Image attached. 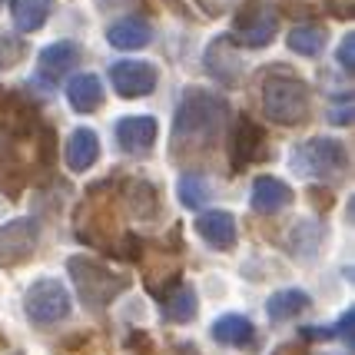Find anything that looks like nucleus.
Segmentation results:
<instances>
[{
    "label": "nucleus",
    "mask_w": 355,
    "mask_h": 355,
    "mask_svg": "<svg viewBox=\"0 0 355 355\" xmlns=\"http://www.w3.org/2000/svg\"><path fill=\"white\" fill-rule=\"evenodd\" d=\"M110 83L123 100H139L156 90V70L146 60H120L110 67Z\"/></svg>",
    "instance_id": "9d476101"
},
{
    "label": "nucleus",
    "mask_w": 355,
    "mask_h": 355,
    "mask_svg": "<svg viewBox=\"0 0 355 355\" xmlns=\"http://www.w3.org/2000/svg\"><path fill=\"white\" fill-rule=\"evenodd\" d=\"M349 156H345V146L336 143L329 137H315L309 143H302L293 153V166L295 173L302 176H325V173H339L345 170Z\"/></svg>",
    "instance_id": "0eeeda50"
},
{
    "label": "nucleus",
    "mask_w": 355,
    "mask_h": 355,
    "mask_svg": "<svg viewBox=\"0 0 355 355\" xmlns=\"http://www.w3.org/2000/svg\"><path fill=\"white\" fill-rule=\"evenodd\" d=\"M163 315H166V322H189L196 315V293L189 286H176L163 299Z\"/></svg>",
    "instance_id": "b1692460"
},
{
    "label": "nucleus",
    "mask_w": 355,
    "mask_h": 355,
    "mask_svg": "<svg viewBox=\"0 0 355 355\" xmlns=\"http://www.w3.org/2000/svg\"><path fill=\"white\" fill-rule=\"evenodd\" d=\"M80 60V46L73 40H57V44H46L40 50V70L50 77H60L67 73L73 63Z\"/></svg>",
    "instance_id": "412c9836"
},
{
    "label": "nucleus",
    "mask_w": 355,
    "mask_h": 355,
    "mask_svg": "<svg viewBox=\"0 0 355 355\" xmlns=\"http://www.w3.org/2000/svg\"><path fill=\"white\" fill-rule=\"evenodd\" d=\"M206 70L219 80V83H236L239 73H243V63L232 50L230 37H216L213 44L206 46Z\"/></svg>",
    "instance_id": "ddd939ff"
},
{
    "label": "nucleus",
    "mask_w": 355,
    "mask_h": 355,
    "mask_svg": "<svg viewBox=\"0 0 355 355\" xmlns=\"http://www.w3.org/2000/svg\"><path fill=\"white\" fill-rule=\"evenodd\" d=\"M96 156H100V139H96V133L87 130V126L73 130L70 139H67V166L73 173H83L96 163Z\"/></svg>",
    "instance_id": "f3484780"
},
{
    "label": "nucleus",
    "mask_w": 355,
    "mask_h": 355,
    "mask_svg": "<svg viewBox=\"0 0 355 355\" xmlns=\"http://www.w3.org/2000/svg\"><path fill=\"white\" fill-rule=\"evenodd\" d=\"M37 239H40L37 219L20 216V219L3 223V226H0V269L27 263L33 256V249H37Z\"/></svg>",
    "instance_id": "6e6552de"
},
{
    "label": "nucleus",
    "mask_w": 355,
    "mask_h": 355,
    "mask_svg": "<svg viewBox=\"0 0 355 355\" xmlns=\"http://www.w3.org/2000/svg\"><path fill=\"white\" fill-rule=\"evenodd\" d=\"M263 146H266V133L259 123H252L246 113L236 120L232 126V146H230V163H232V173H243L249 163H256L263 156Z\"/></svg>",
    "instance_id": "9b49d317"
},
{
    "label": "nucleus",
    "mask_w": 355,
    "mask_h": 355,
    "mask_svg": "<svg viewBox=\"0 0 355 355\" xmlns=\"http://www.w3.org/2000/svg\"><path fill=\"white\" fill-rule=\"evenodd\" d=\"M53 163V130L37 120L17 96L0 93V183L7 193H20L27 176L37 170H50Z\"/></svg>",
    "instance_id": "f257e3e1"
},
{
    "label": "nucleus",
    "mask_w": 355,
    "mask_h": 355,
    "mask_svg": "<svg viewBox=\"0 0 355 355\" xmlns=\"http://www.w3.org/2000/svg\"><path fill=\"white\" fill-rule=\"evenodd\" d=\"M230 107L216 93H206L200 87H189L176 107V120H173V139L183 146H213L216 137L226 126Z\"/></svg>",
    "instance_id": "f03ea898"
},
{
    "label": "nucleus",
    "mask_w": 355,
    "mask_h": 355,
    "mask_svg": "<svg viewBox=\"0 0 355 355\" xmlns=\"http://www.w3.org/2000/svg\"><path fill=\"white\" fill-rule=\"evenodd\" d=\"M293 202V189L276 180V176H259L252 183V209L263 213V216H272L279 209H286Z\"/></svg>",
    "instance_id": "4468645a"
},
{
    "label": "nucleus",
    "mask_w": 355,
    "mask_h": 355,
    "mask_svg": "<svg viewBox=\"0 0 355 355\" xmlns=\"http://www.w3.org/2000/svg\"><path fill=\"white\" fill-rule=\"evenodd\" d=\"M176 193H180V202L186 209H200L209 200V183L202 180L200 173H183L180 183H176Z\"/></svg>",
    "instance_id": "393cba45"
},
{
    "label": "nucleus",
    "mask_w": 355,
    "mask_h": 355,
    "mask_svg": "<svg viewBox=\"0 0 355 355\" xmlns=\"http://www.w3.org/2000/svg\"><path fill=\"white\" fill-rule=\"evenodd\" d=\"M67 100L77 113H93L103 103V83L96 73H80L67 83Z\"/></svg>",
    "instance_id": "a211bd4d"
},
{
    "label": "nucleus",
    "mask_w": 355,
    "mask_h": 355,
    "mask_svg": "<svg viewBox=\"0 0 355 355\" xmlns=\"http://www.w3.org/2000/svg\"><path fill=\"white\" fill-rule=\"evenodd\" d=\"M93 200H100V206H103V219H113V223H116V213H113V206H110V196L100 189V186H93L90 193H87V202L80 206V213H90L93 206H96ZM96 219H100V209H96ZM113 223H103V230H100V236H96V246H110V232H116ZM96 226H100V223H96Z\"/></svg>",
    "instance_id": "a878e982"
},
{
    "label": "nucleus",
    "mask_w": 355,
    "mask_h": 355,
    "mask_svg": "<svg viewBox=\"0 0 355 355\" xmlns=\"http://www.w3.org/2000/svg\"><path fill=\"white\" fill-rule=\"evenodd\" d=\"M336 60L342 63V70H345V73H352V70H355V37H352V33H345V37H342Z\"/></svg>",
    "instance_id": "cd10ccee"
},
{
    "label": "nucleus",
    "mask_w": 355,
    "mask_h": 355,
    "mask_svg": "<svg viewBox=\"0 0 355 355\" xmlns=\"http://www.w3.org/2000/svg\"><path fill=\"white\" fill-rule=\"evenodd\" d=\"M150 37H153V27L143 17H123V20L110 24L107 31L110 46H116V50H139L150 44Z\"/></svg>",
    "instance_id": "dca6fc26"
},
{
    "label": "nucleus",
    "mask_w": 355,
    "mask_h": 355,
    "mask_svg": "<svg viewBox=\"0 0 355 355\" xmlns=\"http://www.w3.org/2000/svg\"><path fill=\"white\" fill-rule=\"evenodd\" d=\"M352 325H355V312H352V309H345V312H342V322L336 325V336H342V342H345L349 349H352V342H355Z\"/></svg>",
    "instance_id": "c85d7f7f"
},
{
    "label": "nucleus",
    "mask_w": 355,
    "mask_h": 355,
    "mask_svg": "<svg viewBox=\"0 0 355 355\" xmlns=\"http://www.w3.org/2000/svg\"><path fill=\"white\" fill-rule=\"evenodd\" d=\"M276 355H306L299 345H282V349H276Z\"/></svg>",
    "instance_id": "7c9ffc66"
},
{
    "label": "nucleus",
    "mask_w": 355,
    "mask_h": 355,
    "mask_svg": "<svg viewBox=\"0 0 355 355\" xmlns=\"http://www.w3.org/2000/svg\"><path fill=\"white\" fill-rule=\"evenodd\" d=\"M196 232L213 249H232V243H236V219L226 209H209V213H202L196 219Z\"/></svg>",
    "instance_id": "2eb2a0df"
},
{
    "label": "nucleus",
    "mask_w": 355,
    "mask_h": 355,
    "mask_svg": "<svg viewBox=\"0 0 355 355\" xmlns=\"http://www.w3.org/2000/svg\"><path fill=\"white\" fill-rule=\"evenodd\" d=\"M256 336V329L249 322L246 315H239V312H226V315H219L216 322H213V339L219 345H230V349H243L249 345Z\"/></svg>",
    "instance_id": "6ab92c4d"
},
{
    "label": "nucleus",
    "mask_w": 355,
    "mask_h": 355,
    "mask_svg": "<svg viewBox=\"0 0 355 355\" xmlns=\"http://www.w3.org/2000/svg\"><path fill=\"white\" fill-rule=\"evenodd\" d=\"M53 0H14V24L20 33H33L46 24Z\"/></svg>",
    "instance_id": "5701e85b"
},
{
    "label": "nucleus",
    "mask_w": 355,
    "mask_h": 355,
    "mask_svg": "<svg viewBox=\"0 0 355 355\" xmlns=\"http://www.w3.org/2000/svg\"><path fill=\"white\" fill-rule=\"evenodd\" d=\"M67 272L73 279V289H77L80 302L93 312L107 309L116 295L130 289V276L113 272V269H107L103 263H96L90 256H70L67 259Z\"/></svg>",
    "instance_id": "7ed1b4c3"
},
{
    "label": "nucleus",
    "mask_w": 355,
    "mask_h": 355,
    "mask_svg": "<svg viewBox=\"0 0 355 355\" xmlns=\"http://www.w3.org/2000/svg\"><path fill=\"white\" fill-rule=\"evenodd\" d=\"M306 309H309V295L302 293V289H279L266 302V312H269L272 322H289V319H295L299 312H306Z\"/></svg>",
    "instance_id": "aec40b11"
},
{
    "label": "nucleus",
    "mask_w": 355,
    "mask_h": 355,
    "mask_svg": "<svg viewBox=\"0 0 355 355\" xmlns=\"http://www.w3.org/2000/svg\"><path fill=\"white\" fill-rule=\"evenodd\" d=\"M276 33H279V14L269 3L252 0V3H246L239 14L232 17L230 40H239L243 46H269Z\"/></svg>",
    "instance_id": "423d86ee"
},
{
    "label": "nucleus",
    "mask_w": 355,
    "mask_h": 355,
    "mask_svg": "<svg viewBox=\"0 0 355 355\" xmlns=\"http://www.w3.org/2000/svg\"><path fill=\"white\" fill-rule=\"evenodd\" d=\"M20 57H24V40L0 31V70H10Z\"/></svg>",
    "instance_id": "bb28decb"
},
{
    "label": "nucleus",
    "mask_w": 355,
    "mask_h": 355,
    "mask_svg": "<svg viewBox=\"0 0 355 355\" xmlns=\"http://www.w3.org/2000/svg\"><path fill=\"white\" fill-rule=\"evenodd\" d=\"M24 312L33 325H53L70 315V293L60 279H37L24 293Z\"/></svg>",
    "instance_id": "39448f33"
},
{
    "label": "nucleus",
    "mask_w": 355,
    "mask_h": 355,
    "mask_svg": "<svg viewBox=\"0 0 355 355\" xmlns=\"http://www.w3.org/2000/svg\"><path fill=\"white\" fill-rule=\"evenodd\" d=\"M180 259H183V236L173 232L170 246L153 249V266H146V289L163 302L180 286Z\"/></svg>",
    "instance_id": "1a4fd4ad"
},
{
    "label": "nucleus",
    "mask_w": 355,
    "mask_h": 355,
    "mask_svg": "<svg viewBox=\"0 0 355 355\" xmlns=\"http://www.w3.org/2000/svg\"><path fill=\"white\" fill-rule=\"evenodd\" d=\"M325 40H329V33H325L322 24H302V27H293L289 37H286L289 50H295L299 57H319V53L325 50Z\"/></svg>",
    "instance_id": "4be33fe9"
},
{
    "label": "nucleus",
    "mask_w": 355,
    "mask_h": 355,
    "mask_svg": "<svg viewBox=\"0 0 355 355\" xmlns=\"http://www.w3.org/2000/svg\"><path fill=\"white\" fill-rule=\"evenodd\" d=\"M263 113L272 123L299 126L309 116V87L299 77H269L263 83Z\"/></svg>",
    "instance_id": "20e7f679"
},
{
    "label": "nucleus",
    "mask_w": 355,
    "mask_h": 355,
    "mask_svg": "<svg viewBox=\"0 0 355 355\" xmlns=\"http://www.w3.org/2000/svg\"><path fill=\"white\" fill-rule=\"evenodd\" d=\"M123 3H130V0H96L100 10H116V7H123Z\"/></svg>",
    "instance_id": "c756f323"
},
{
    "label": "nucleus",
    "mask_w": 355,
    "mask_h": 355,
    "mask_svg": "<svg viewBox=\"0 0 355 355\" xmlns=\"http://www.w3.org/2000/svg\"><path fill=\"white\" fill-rule=\"evenodd\" d=\"M156 120L153 116H123L116 123V139H120V150L130 156H143L153 150L156 143Z\"/></svg>",
    "instance_id": "f8f14e48"
}]
</instances>
